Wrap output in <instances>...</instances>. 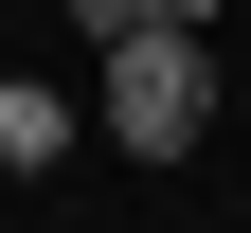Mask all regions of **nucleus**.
<instances>
[{
	"label": "nucleus",
	"instance_id": "nucleus-3",
	"mask_svg": "<svg viewBox=\"0 0 251 233\" xmlns=\"http://www.w3.org/2000/svg\"><path fill=\"white\" fill-rule=\"evenodd\" d=\"M72 18H90V54H126L144 18H162V0H72Z\"/></svg>",
	"mask_w": 251,
	"mask_h": 233
},
{
	"label": "nucleus",
	"instance_id": "nucleus-2",
	"mask_svg": "<svg viewBox=\"0 0 251 233\" xmlns=\"http://www.w3.org/2000/svg\"><path fill=\"white\" fill-rule=\"evenodd\" d=\"M54 144H72V108H54V90H36V72H0V161H18V180H36V161H54Z\"/></svg>",
	"mask_w": 251,
	"mask_h": 233
},
{
	"label": "nucleus",
	"instance_id": "nucleus-4",
	"mask_svg": "<svg viewBox=\"0 0 251 233\" xmlns=\"http://www.w3.org/2000/svg\"><path fill=\"white\" fill-rule=\"evenodd\" d=\"M162 18H179V36H198V18H215V0H162Z\"/></svg>",
	"mask_w": 251,
	"mask_h": 233
},
{
	"label": "nucleus",
	"instance_id": "nucleus-1",
	"mask_svg": "<svg viewBox=\"0 0 251 233\" xmlns=\"http://www.w3.org/2000/svg\"><path fill=\"white\" fill-rule=\"evenodd\" d=\"M90 126H108L126 161H179V144L215 126V54L179 36V18H144V36H126L108 72H90Z\"/></svg>",
	"mask_w": 251,
	"mask_h": 233
}]
</instances>
